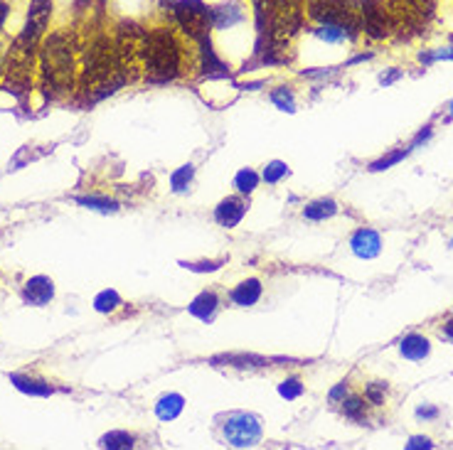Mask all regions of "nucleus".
<instances>
[{"instance_id": "obj_8", "label": "nucleus", "mask_w": 453, "mask_h": 450, "mask_svg": "<svg viewBox=\"0 0 453 450\" xmlns=\"http://www.w3.org/2000/svg\"><path fill=\"white\" fill-rule=\"evenodd\" d=\"M244 214H247V200H244V195L225 197L215 210V222L225 229H234L244 219Z\"/></svg>"}, {"instance_id": "obj_31", "label": "nucleus", "mask_w": 453, "mask_h": 450, "mask_svg": "<svg viewBox=\"0 0 453 450\" xmlns=\"http://www.w3.org/2000/svg\"><path fill=\"white\" fill-rule=\"evenodd\" d=\"M436 414H439V411H436V409H424V406H421V409L417 411L419 419H434Z\"/></svg>"}, {"instance_id": "obj_20", "label": "nucleus", "mask_w": 453, "mask_h": 450, "mask_svg": "<svg viewBox=\"0 0 453 450\" xmlns=\"http://www.w3.org/2000/svg\"><path fill=\"white\" fill-rule=\"evenodd\" d=\"M284 178H289V165L281 163V160H274V163H269L264 168V173H261V180L266 182V185H279Z\"/></svg>"}, {"instance_id": "obj_28", "label": "nucleus", "mask_w": 453, "mask_h": 450, "mask_svg": "<svg viewBox=\"0 0 453 450\" xmlns=\"http://www.w3.org/2000/svg\"><path fill=\"white\" fill-rule=\"evenodd\" d=\"M407 3L421 15H431V13H434V8H436V0H407Z\"/></svg>"}, {"instance_id": "obj_22", "label": "nucleus", "mask_w": 453, "mask_h": 450, "mask_svg": "<svg viewBox=\"0 0 453 450\" xmlns=\"http://www.w3.org/2000/svg\"><path fill=\"white\" fill-rule=\"evenodd\" d=\"M340 404H343L345 419L365 421V399H360V396H350V399H343Z\"/></svg>"}, {"instance_id": "obj_30", "label": "nucleus", "mask_w": 453, "mask_h": 450, "mask_svg": "<svg viewBox=\"0 0 453 450\" xmlns=\"http://www.w3.org/2000/svg\"><path fill=\"white\" fill-rule=\"evenodd\" d=\"M345 394H348V382H340L338 387L330 391V401H333V404H340V401L345 399Z\"/></svg>"}, {"instance_id": "obj_16", "label": "nucleus", "mask_w": 453, "mask_h": 450, "mask_svg": "<svg viewBox=\"0 0 453 450\" xmlns=\"http://www.w3.org/2000/svg\"><path fill=\"white\" fill-rule=\"evenodd\" d=\"M10 382L15 384V389L23 391V394L30 396H50L52 387L47 382H40V379H33L28 374H10Z\"/></svg>"}, {"instance_id": "obj_3", "label": "nucleus", "mask_w": 453, "mask_h": 450, "mask_svg": "<svg viewBox=\"0 0 453 450\" xmlns=\"http://www.w3.org/2000/svg\"><path fill=\"white\" fill-rule=\"evenodd\" d=\"M308 15L318 25H333L355 37L360 28V5L357 0H308Z\"/></svg>"}, {"instance_id": "obj_21", "label": "nucleus", "mask_w": 453, "mask_h": 450, "mask_svg": "<svg viewBox=\"0 0 453 450\" xmlns=\"http://www.w3.org/2000/svg\"><path fill=\"white\" fill-rule=\"evenodd\" d=\"M77 202H79V205H84V207H89V210H97V212H116V210H119V202L109 200V197L89 195V197H77Z\"/></svg>"}, {"instance_id": "obj_11", "label": "nucleus", "mask_w": 453, "mask_h": 450, "mask_svg": "<svg viewBox=\"0 0 453 450\" xmlns=\"http://www.w3.org/2000/svg\"><path fill=\"white\" fill-rule=\"evenodd\" d=\"M23 296H25V300H28L30 305H45V303H50L52 296H55V286H52L50 278L35 276V278H30V281L25 283Z\"/></svg>"}, {"instance_id": "obj_13", "label": "nucleus", "mask_w": 453, "mask_h": 450, "mask_svg": "<svg viewBox=\"0 0 453 450\" xmlns=\"http://www.w3.org/2000/svg\"><path fill=\"white\" fill-rule=\"evenodd\" d=\"M350 246H353L355 256H360V259H375V256L380 254L382 241L372 229H360V232H355Z\"/></svg>"}, {"instance_id": "obj_15", "label": "nucleus", "mask_w": 453, "mask_h": 450, "mask_svg": "<svg viewBox=\"0 0 453 450\" xmlns=\"http://www.w3.org/2000/svg\"><path fill=\"white\" fill-rule=\"evenodd\" d=\"M335 214H338V202L330 200V197H323V200H316L303 207V217L311 219V222H325Z\"/></svg>"}, {"instance_id": "obj_4", "label": "nucleus", "mask_w": 453, "mask_h": 450, "mask_svg": "<svg viewBox=\"0 0 453 450\" xmlns=\"http://www.w3.org/2000/svg\"><path fill=\"white\" fill-rule=\"evenodd\" d=\"M173 18L178 28L193 42H202L210 37V8L202 0H178V3H173Z\"/></svg>"}, {"instance_id": "obj_27", "label": "nucleus", "mask_w": 453, "mask_h": 450, "mask_svg": "<svg viewBox=\"0 0 453 450\" xmlns=\"http://www.w3.org/2000/svg\"><path fill=\"white\" fill-rule=\"evenodd\" d=\"M387 399V382H370L365 387V401L372 406H380L385 404Z\"/></svg>"}, {"instance_id": "obj_29", "label": "nucleus", "mask_w": 453, "mask_h": 450, "mask_svg": "<svg viewBox=\"0 0 453 450\" xmlns=\"http://www.w3.org/2000/svg\"><path fill=\"white\" fill-rule=\"evenodd\" d=\"M185 269L205 273V271H217V269H220V264H215V261H202V264H185Z\"/></svg>"}, {"instance_id": "obj_23", "label": "nucleus", "mask_w": 453, "mask_h": 450, "mask_svg": "<svg viewBox=\"0 0 453 450\" xmlns=\"http://www.w3.org/2000/svg\"><path fill=\"white\" fill-rule=\"evenodd\" d=\"M193 175H195V168L193 165H183V168H178L173 175H170V187H173V192H183L188 190V185L193 182Z\"/></svg>"}, {"instance_id": "obj_18", "label": "nucleus", "mask_w": 453, "mask_h": 450, "mask_svg": "<svg viewBox=\"0 0 453 450\" xmlns=\"http://www.w3.org/2000/svg\"><path fill=\"white\" fill-rule=\"evenodd\" d=\"M259 180H261V175L257 173V170L242 168V170L237 173V178H234V187H237L239 195L249 197V195H252V192L259 187Z\"/></svg>"}, {"instance_id": "obj_6", "label": "nucleus", "mask_w": 453, "mask_h": 450, "mask_svg": "<svg viewBox=\"0 0 453 450\" xmlns=\"http://www.w3.org/2000/svg\"><path fill=\"white\" fill-rule=\"evenodd\" d=\"M52 18V0H30L28 10V23H25L20 37L15 40V47L20 50H35L40 37L45 35L47 25Z\"/></svg>"}, {"instance_id": "obj_2", "label": "nucleus", "mask_w": 453, "mask_h": 450, "mask_svg": "<svg viewBox=\"0 0 453 450\" xmlns=\"http://www.w3.org/2000/svg\"><path fill=\"white\" fill-rule=\"evenodd\" d=\"M42 79L47 94L62 96L74 82V45L67 32H55L42 45Z\"/></svg>"}, {"instance_id": "obj_9", "label": "nucleus", "mask_w": 453, "mask_h": 450, "mask_svg": "<svg viewBox=\"0 0 453 450\" xmlns=\"http://www.w3.org/2000/svg\"><path fill=\"white\" fill-rule=\"evenodd\" d=\"M261 293H264V286H261L259 278H247V281L237 283L229 293V300L239 308H252L261 300Z\"/></svg>"}, {"instance_id": "obj_14", "label": "nucleus", "mask_w": 453, "mask_h": 450, "mask_svg": "<svg viewBox=\"0 0 453 450\" xmlns=\"http://www.w3.org/2000/svg\"><path fill=\"white\" fill-rule=\"evenodd\" d=\"M185 409V399L180 394H165L156 404V416L161 421H175Z\"/></svg>"}, {"instance_id": "obj_19", "label": "nucleus", "mask_w": 453, "mask_h": 450, "mask_svg": "<svg viewBox=\"0 0 453 450\" xmlns=\"http://www.w3.org/2000/svg\"><path fill=\"white\" fill-rule=\"evenodd\" d=\"M133 441H136V438H133L131 433H126V431H111V433H106V436L101 438L99 446L101 448H111V450H119V448H133Z\"/></svg>"}, {"instance_id": "obj_12", "label": "nucleus", "mask_w": 453, "mask_h": 450, "mask_svg": "<svg viewBox=\"0 0 453 450\" xmlns=\"http://www.w3.org/2000/svg\"><path fill=\"white\" fill-rule=\"evenodd\" d=\"M190 315H195L202 323H210L215 318V313L220 310V296L215 291H202L193 303H190Z\"/></svg>"}, {"instance_id": "obj_25", "label": "nucleus", "mask_w": 453, "mask_h": 450, "mask_svg": "<svg viewBox=\"0 0 453 450\" xmlns=\"http://www.w3.org/2000/svg\"><path fill=\"white\" fill-rule=\"evenodd\" d=\"M271 101H274L281 111H289V114L296 111V96H293V91L289 87H279L271 91Z\"/></svg>"}, {"instance_id": "obj_33", "label": "nucleus", "mask_w": 453, "mask_h": 450, "mask_svg": "<svg viewBox=\"0 0 453 450\" xmlns=\"http://www.w3.org/2000/svg\"><path fill=\"white\" fill-rule=\"evenodd\" d=\"M5 18H8V5L0 3V30H3V25H5Z\"/></svg>"}, {"instance_id": "obj_7", "label": "nucleus", "mask_w": 453, "mask_h": 450, "mask_svg": "<svg viewBox=\"0 0 453 450\" xmlns=\"http://www.w3.org/2000/svg\"><path fill=\"white\" fill-rule=\"evenodd\" d=\"M360 15L370 37H385L389 32V13L382 0H362Z\"/></svg>"}, {"instance_id": "obj_1", "label": "nucleus", "mask_w": 453, "mask_h": 450, "mask_svg": "<svg viewBox=\"0 0 453 450\" xmlns=\"http://www.w3.org/2000/svg\"><path fill=\"white\" fill-rule=\"evenodd\" d=\"M141 57L148 82L165 84L183 74V47H180L178 37L173 35V30L168 28L146 32Z\"/></svg>"}, {"instance_id": "obj_10", "label": "nucleus", "mask_w": 453, "mask_h": 450, "mask_svg": "<svg viewBox=\"0 0 453 450\" xmlns=\"http://www.w3.org/2000/svg\"><path fill=\"white\" fill-rule=\"evenodd\" d=\"M210 20H212V30H229L234 28V25L244 23V10L242 5L237 3H227V5H220V8H212Z\"/></svg>"}, {"instance_id": "obj_24", "label": "nucleus", "mask_w": 453, "mask_h": 450, "mask_svg": "<svg viewBox=\"0 0 453 450\" xmlns=\"http://www.w3.org/2000/svg\"><path fill=\"white\" fill-rule=\"evenodd\" d=\"M121 305V296L116 291H101L97 298H94V310L99 313H114Z\"/></svg>"}, {"instance_id": "obj_32", "label": "nucleus", "mask_w": 453, "mask_h": 450, "mask_svg": "<svg viewBox=\"0 0 453 450\" xmlns=\"http://www.w3.org/2000/svg\"><path fill=\"white\" fill-rule=\"evenodd\" d=\"M419 446H426V448H429V446H431L429 438H412V443H409V448H419Z\"/></svg>"}, {"instance_id": "obj_34", "label": "nucleus", "mask_w": 453, "mask_h": 450, "mask_svg": "<svg viewBox=\"0 0 453 450\" xmlns=\"http://www.w3.org/2000/svg\"><path fill=\"white\" fill-rule=\"evenodd\" d=\"M444 335L449 337V340H453V318L444 325Z\"/></svg>"}, {"instance_id": "obj_17", "label": "nucleus", "mask_w": 453, "mask_h": 450, "mask_svg": "<svg viewBox=\"0 0 453 450\" xmlns=\"http://www.w3.org/2000/svg\"><path fill=\"white\" fill-rule=\"evenodd\" d=\"M402 355L407 357V360H412V362H421L424 357H429V352H431V345H429V340L426 337H421V335H409V337H404V342H402Z\"/></svg>"}, {"instance_id": "obj_26", "label": "nucleus", "mask_w": 453, "mask_h": 450, "mask_svg": "<svg viewBox=\"0 0 453 450\" xmlns=\"http://www.w3.org/2000/svg\"><path fill=\"white\" fill-rule=\"evenodd\" d=\"M303 391H306V387H303L301 379H298V377L284 379V382L279 384V394L284 396L286 401H296V399H301Z\"/></svg>"}, {"instance_id": "obj_5", "label": "nucleus", "mask_w": 453, "mask_h": 450, "mask_svg": "<svg viewBox=\"0 0 453 450\" xmlns=\"http://www.w3.org/2000/svg\"><path fill=\"white\" fill-rule=\"evenodd\" d=\"M225 441L234 448H252L261 441V423L252 414H232L227 416L225 426Z\"/></svg>"}]
</instances>
